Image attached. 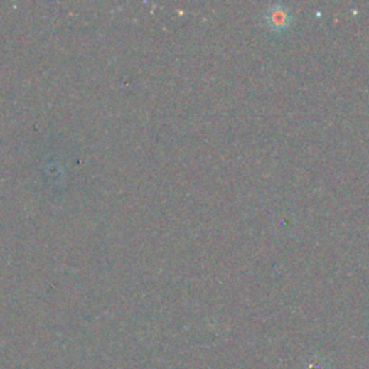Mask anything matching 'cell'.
I'll return each mask as SVG.
<instances>
[{
    "mask_svg": "<svg viewBox=\"0 0 369 369\" xmlns=\"http://www.w3.org/2000/svg\"><path fill=\"white\" fill-rule=\"evenodd\" d=\"M266 21L267 25L274 29V31H282L284 28L289 26L290 23V14L286 8H283L282 5H274L267 11L266 15Z\"/></svg>",
    "mask_w": 369,
    "mask_h": 369,
    "instance_id": "cell-1",
    "label": "cell"
}]
</instances>
